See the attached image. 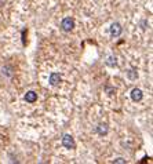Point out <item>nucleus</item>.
Returning a JSON list of instances; mask_svg holds the SVG:
<instances>
[{
  "instance_id": "nucleus-1",
  "label": "nucleus",
  "mask_w": 153,
  "mask_h": 164,
  "mask_svg": "<svg viewBox=\"0 0 153 164\" xmlns=\"http://www.w3.org/2000/svg\"><path fill=\"white\" fill-rule=\"evenodd\" d=\"M62 145L68 149H75L76 148V143H75V139L71 134H65L64 138H62Z\"/></svg>"
},
{
  "instance_id": "nucleus-2",
  "label": "nucleus",
  "mask_w": 153,
  "mask_h": 164,
  "mask_svg": "<svg viewBox=\"0 0 153 164\" xmlns=\"http://www.w3.org/2000/svg\"><path fill=\"white\" fill-rule=\"evenodd\" d=\"M61 28L64 29L65 32H71L72 29L75 28V21H73V18H64V21L61 24Z\"/></svg>"
},
{
  "instance_id": "nucleus-3",
  "label": "nucleus",
  "mask_w": 153,
  "mask_h": 164,
  "mask_svg": "<svg viewBox=\"0 0 153 164\" xmlns=\"http://www.w3.org/2000/svg\"><path fill=\"white\" fill-rule=\"evenodd\" d=\"M121 33V25L119 24V22H113L111 25V35L112 37H117V36H120Z\"/></svg>"
},
{
  "instance_id": "nucleus-4",
  "label": "nucleus",
  "mask_w": 153,
  "mask_h": 164,
  "mask_svg": "<svg viewBox=\"0 0 153 164\" xmlns=\"http://www.w3.org/2000/svg\"><path fill=\"white\" fill-rule=\"evenodd\" d=\"M48 82H50L51 86H58V84L61 83V75H59V73H55V72H53V73L50 75Z\"/></svg>"
},
{
  "instance_id": "nucleus-5",
  "label": "nucleus",
  "mask_w": 153,
  "mask_h": 164,
  "mask_svg": "<svg viewBox=\"0 0 153 164\" xmlns=\"http://www.w3.org/2000/svg\"><path fill=\"white\" fill-rule=\"evenodd\" d=\"M142 91H141V90L139 88H134L131 91V99L134 101V102H139V101L142 99Z\"/></svg>"
},
{
  "instance_id": "nucleus-6",
  "label": "nucleus",
  "mask_w": 153,
  "mask_h": 164,
  "mask_svg": "<svg viewBox=\"0 0 153 164\" xmlns=\"http://www.w3.org/2000/svg\"><path fill=\"white\" fill-rule=\"evenodd\" d=\"M36 99H37V94H36L35 91H28V93L25 94V101L29 102V104H33Z\"/></svg>"
},
{
  "instance_id": "nucleus-7",
  "label": "nucleus",
  "mask_w": 153,
  "mask_h": 164,
  "mask_svg": "<svg viewBox=\"0 0 153 164\" xmlns=\"http://www.w3.org/2000/svg\"><path fill=\"white\" fill-rule=\"evenodd\" d=\"M97 131H98V134H100V135H106L108 131H109V128H108V124H105V123H101V124H98V127H97Z\"/></svg>"
},
{
  "instance_id": "nucleus-8",
  "label": "nucleus",
  "mask_w": 153,
  "mask_h": 164,
  "mask_svg": "<svg viewBox=\"0 0 153 164\" xmlns=\"http://www.w3.org/2000/svg\"><path fill=\"white\" fill-rule=\"evenodd\" d=\"M127 76H128L130 79H131V80H135L137 76H138V75H137V72H135V70H132V69H128V70H127Z\"/></svg>"
},
{
  "instance_id": "nucleus-9",
  "label": "nucleus",
  "mask_w": 153,
  "mask_h": 164,
  "mask_svg": "<svg viewBox=\"0 0 153 164\" xmlns=\"http://www.w3.org/2000/svg\"><path fill=\"white\" fill-rule=\"evenodd\" d=\"M3 73L10 77V76H13V69H11L10 66H4V68H3Z\"/></svg>"
},
{
  "instance_id": "nucleus-10",
  "label": "nucleus",
  "mask_w": 153,
  "mask_h": 164,
  "mask_svg": "<svg viewBox=\"0 0 153 164\" xmlns=\"http://www.w3.org/2000/svg\"><path fill=\"white\" fill-rule=\"evenodd\" d=\"M106 64L109 65V66H116V57H109Z\"/></svg>"
},
{
  "instance_id": "nucleus-11",
  "label": "nucleus",
  "mask_w": 153,
  "mask_h": 164,
  "mask_svg": "<svg viewBox=\"0 0 153 164\" xmlns=\"http://www.w3.org/2000/svg\"><path fill=\"white\" fill-rule=\"evenodd\" d=\"M114 163H126V160H124V159H121V157H119V159L114 160Z\"/></svg>"
},
{
  "instance_id": "nucleus-12",
  "label": "nucleus",
  "mask_w": 153,
  "mask_h": 164,
  "mask_svg": "<svg viewBox=\"0 0 153 164\" xmlns=\"http://www.w3.org/2000/svg\"><path fill=\"white\" fill-rule=\"evenodd\" d=\"M142 29H146V21L142 22Z\"/></svg>"
}]
</instances>
